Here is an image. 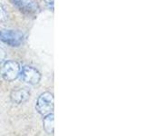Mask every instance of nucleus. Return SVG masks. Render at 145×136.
<instances>
[{
	"mask_svg": "<svg viewBox=\"0 0 145 136\" xmlns=\"http://www.w3.org/2000/svg\"><path fill=\"white\" fill-rule=\"evenodd\" d=\"M0 41L10 46H19L24 41V35L15 30L0 29Z\"/></svg>",
	"mask_w": 145,
	"mask_h": 136,
	"instance_id": "obj_4",
	"label": "nucleus"
},
{
	"mask_svg": "<svg viewBox=\"0 0 145 136\" xmlns=\"http://www.w3.org/2000/svg\"><path fill=\"white\" fill-rule=\"evenodd\" d=\"M7 18V12L5 11V8L3 7V6L0 3V21H4L6 20Z\"/></svg>",
	"mask_w": 145,
	"mask_h": 136,
	"instance_id": "obj_8",
	"label": "nucleus"
},
{
	"mask_svg": "<svg viewBox=\"0 0 145 136\" xmlns=\"http://www.w3.org/2000/svg\"><path fill=\"white\" fill-rule=\"evenodd\" d=\"M21 66L16 61L7 60L6 61L1 67L0 74L2 78L7 82H13L18 78Z\"/></svg>",
	"mask_w": 145,
	"mask_h": 136,
	"instance_id": "obj_2",
	"label": "nucleus"
},
{
	"mask_svg": "<svg viewBox=\"0 0 145 136\" xmlns=\"http://www.w3.org/2000/svg\"><path fill=\"white\" fill-rule=\"evenodd\" d=\"M54 94L50 92H44L39 95L35 104V109L41 115H46L54 111Z\"/></svg>",
	"mask_w": 145,
	"mask_h": 136,
	"instance_id": "obj_1",
	"label": "nucleus"
},
{
	"mask_svg": "<svg viewBox=\"0 0 145 136\" xmlns=\"http://www.w3.org/2000/svg\"><path fill=\"white\" fill-rule=\"evenodd\" d=\"M18 78H19L23 83L35 85V84H39L41 78H42V75H41L40 72L36 69V68L25 65V66L21 67Z\"/></svg>",
	"mask_w": 145,
	"mask_h": 136,
	"instance_id": "obj_3",
	"label": "nucleus"
},
{
	"mask_svg": "<svg viewBox=\"0 0 145 136\" xmlns=\"http://www.w3.org/2000/svg\"><path fill=\"white\" fill-rule=\"evenodd\" d=\"M30 97V92L25 88H18L13 90L10 94V100L13 103L21 104L26 102Z\"/></svg>",
	"mask_w": 145,
	"mask_h": 136,
	"instance_id": "obj_6",
	"label": "nucleus"
},
{
	"mask_svg": "<svg viewBox=\"0 0 145 136\" xmlns=\"http://www.w3.org/2000/svg\"><path fill=\"white\" fill-rule=\"evenodd\" d=\"M11 2L21 12L28 15H35L40 9L36 0H11Z\"/></svg>",
	"mask_w": 145,
	"mask_h": 136,
	"instance_id": "obj_5",
	"label": "nucleus"
},
{
	"mask_svg": "<svg viewBox=\"0 0 145 136\" xmlns=\"http://www.w3.org/2000/svg\"><path fill=\"white\" fill-rule=\"evenodd\" d=\"M43 127L45 133L47 134H54V113H48L44 115V121H43Z\"/></svg>",
	"mask_w": 145,
	"mask_h": 136,
	"instance_id": "obj_7",
	"label": "nucleus"
},
{
	"mask_svg": "<svg viewBox=\"0 0 145 136\" xmlns=\"http://www.w3.org/2000/svg\"><path fill=\"white\" fill-rule=\"evenodd\" d=\"M44 2L50 10H54V0H44Z\"/></svg>",
	"mask_w": 145,
	"mask_h": 136,
	"instance_id": "obj_9",
	"label": "nucleus"
}]
</instances>
